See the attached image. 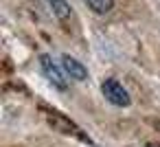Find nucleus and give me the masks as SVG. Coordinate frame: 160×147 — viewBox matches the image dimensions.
I'll list each match as a JSON object with an SVG mask.
<instances>
[{"label": "nucleus", "mask_w": 160, "mask_h": 147, "mask_svg": "<svg viewBox=\"0 0 160 147\" xmlns=\"http://www.w3.org/2000/svg\"><path fill=\"white\" fill-rule=\"evenodd\" d=\"M83 3H86L97 16H105V13H110L112 7H114V0H83Z\"/></svg>", "instance_id": "5"}, {"label": "nucleus", "mask_w": 160, "mask_h": 147, "mask_svg": "<svg viewBox=\"0 0 160 147\" xmlns=\"http://www.w3.org/2000/svg\"><path fill=\"white\" fill-rule=\"evenodd\" d=\"M101 92H103V97L112 103V105H118V108H127L129 103H132V97H129V92H127V88L118 81V79H114V77H110V79H105L103 84H101Z\"/></svg>", "instance_id": "2"}, {"label": "nucleus", "mask_w": 160, "mask_h": 147, "mask_svg": "<svg viewBox=\"0 0 160 147\" xmlns=\"http://www.w3.org/2000/svg\"><path fill=\"white\" fill-rule=\"evenodd\" d=\"M62 68H64V73H66L70 79H75V81H86V79H88V68H86L79 59H75V57H70V55H62Z\"/></svg>", "instance_id": "3"}, {"label": "nucleus", "mask_w": 160, "mask_h": 147, "mask_svg": "<svg viewBox=\"0 0 160 147\" xmlns=\"http://www.w3.org/2000/svg\"><path fill=\"white\" fill-rule=\"evenodd\" d=\"M48 3V7H51V11H53V16L59 20V22H66L68 18H70V5H68V0H46Z\"/></svg>", "instance_id": "4"}, {"label": "nucleus", "mask_w": 160, "mask_h": 147, "mask_svg": "<svg viewBox=\"0 0 160 147\" xmlns=\"http://www.w3.org/2000/svg\"><path fill=\"white\" fill-rule=\"evenodd\" d=\"M40 68H42V73L46 75V79L55 86V88H59V90H66V86H68V81H66V73H64V68H62V62H55L53 59V55H40Z\"/></svg>", "instance_id": "1"}]
</instances>
